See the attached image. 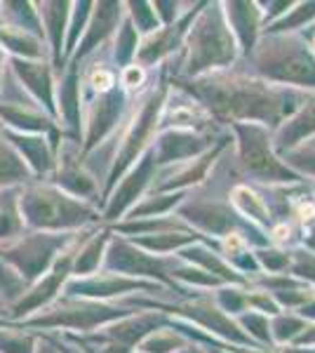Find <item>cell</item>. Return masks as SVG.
Returning a JSON list of instances; mask_svg holds the SVG:
<instances>
[{
  "instance_id": "obj_1",
  "label": "cell",
  "mask_w": 315,
  "mask_h": 353,
  "mask_svg": "<svg viewBox=\"0 0 315 353\" xmlns=\"http://www.w3.org/2000/svg\"><path fill=\"white\" fill-rule=\"evenodd\" d=\"M94 85L96 88H108V85H111V76H108V73H96Z\"/></svg>"
}]
</instances>
